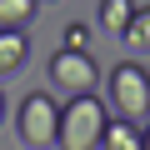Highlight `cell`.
I'll list each match as a JSON object with an SVG mask.
<instances>
[{"label":"cell","instance_id":"1","mask_svg":"<svg viewBox=\"0 0 150 150\" xmlns=\"http://www.w3.org/2000/svg\"><path fill=\"white\" fill-rule=\"evenodd\" d=\"M105 125H110V115H105L100 95H70L60 105V135H55V145L60 150H100Z\"/></svg>","mask_w":150,"mask_h":150},{"label":"cell","instance_id":"2","mask_svg":"<svg viewBox=\"0 0 150 150\" xmlns=\"http://www.w3.org/2000/svg\"><path fill=\"white\" fill-rule=\"evenodd\" d=\"M110 110H115V120H125L135 130H140V120L150 125V70L145 65L125 60L110 70Z\"/></svg>","mask_w":150,"mask_h":150},{"label":"cell","instance_id":"3","mask_svg":"<svg viewBox=\"0 0 150 150\" xmlns=\"http://www.w3.org/2000/svg\"><path fill=\"white\" fill-rule=\"evenodd\" d=\"M50 80L70 95H95L100 65H95V55H80V50H55L50 55Z\"/></svg>","mask_w":150,"mask_h":150},{"label":"cell","instance_id":"4","mask_svg":"<svg viewBox=\"0 0 150 150\" xmlns=\"http://www.w3.org/2000/svg\"><path fill=\"white\" fill-rule=\"evenodd\" d=\"M55 135H60V105L50 95H30L20 105V140L40 150V145H55Z\"/></svg>","mask_w":150,"mask_h":150},{"label":"cell","instance_id":"5","mask_svg":"<svg viewBox=\"0 0 150 150\" xmlns=\"http://www.w3.org/2000/svg\"><path fill=\"white\" fill-rule=\"evenodd\" d=\"M25 55H30V45H25L20 30H0V80L15 75V70L25 65Z\"/></svg>","mask_w":150,"mask_h":150},{"label":"cell","instance_id":"6","mask_svg":"<svg viewBox=\"0 0 150 150\" xmlns=\"http://www.w3.org/2000/svg\"><path fill=\"white\" fill-rule=\"evenodd\" d=\"M130 20H135V5H130V0H100V30L125 35Z\"/></svg>","mask_w":150,"mask_h":150},{"label":"cell","instance_id":"7","mask_svg":"<svg viewBox=\"0 0 150 150\" xmlns=\"http://www.w3.org/2000/svg\"><path fill=\"white\" fill-rule=\"evenodd\" d=\"M100 145H105V150H145V135H140L135 125H125V120H110Z\"/></svg>","mask_w":150,"mask_h":150},{"label":"cell","instance_id":"8","mask_svg":"<svg viewBox=\"0 0 150 150\" xmlns=\"http://www.w3.org/2000/svg\"><path fill=\"white\" fill-rule=\"evenodd\" d=\"M35 15V0H0V30H20Z\"/></svg>","mask_w":150,"mask_h":150},{"label":"cell","instance_id":"9","mask_svg":"<svg viewBox=\"0 0 150 150\" xmlns=\"http://www.w3.org/2000/svg\"><path fill=\"white\" fill-rule=\"evenodd\" d=\"M125 40L130 45H150V5H135V20H130Z\"/></svg>","mask_w":150,"mask_h":150},{"label":"cell","instance_id":"10","mask_svg":"<svg viewBox=\"0 0 150 150\" xmlns=\"http://www.w3.org/2000/svg\"><path fill=\"white\" fill-rule=\"evenodd\" d=\"M65 50H80V55H90V25L70 20V25H65Z\"/></svg>","mask_w":150,"mask_h":150},{"label":"cell","instance_id":"11","mask_svg":"<svg viewBox=\"0 0 150 150\" xmlns=\"http://www.w3.org/2000/svg\"><path fill=\"white\" fill-rule=\"evenodd\" d=\"M5 110H10V105H5V90H0V120H5Z\"/></svg>","mask_w":150,"mask_h":150},{"label":"cell","instance_id":"12","mask_svg":"<svg viewBox=\"0 0 150 150\" xmlns=\"http://www.w3.org/2000/svg\"><path fill=\"white\" fill-rule=\"evenodd\" d=\"M140 135H145V150H150V125H145V130H140Z\"/></svg>","mask_w":150,"mask_h":150}]
</instances>
